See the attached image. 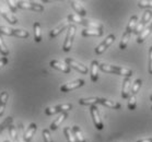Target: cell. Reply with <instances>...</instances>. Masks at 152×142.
I'll use <instances>...</instances> for the list:
<instances>
[{
  "mask_svg": "<svg viewBox=\"0 0 152 142\" xmlns=\"http://www.w3.org/2000/svg\"><path fill=\"white\" fill-rule=\"evenodd\" d=\"M69 26H70V22H64V23H61V24H59L57 28H55L54 30L50 31V33H49V37L55 38L56 36H58L62 31H65V30H66L67 28H69Z\"/></svg>",
  "mask_w": 152,
  "mask_h": 142,
  "instance_id": "11",
  "label": "cell"
},
{
  "mask_svg": "<svg viewBox=\"0 0 152 142\" xmlns=\"http://www.w3.org/2000/svg\"><path fill=\"white\" fill-rule=\"evenodd\" d=\"M72 131H73V135H75V137H76V139H77V142H86V139H84L82 132H81V130H80V128L78 126H73Z\"/></svg>",
  "mask_w": 152,
  "mask_h": 142,
  "instance_id": "26",
  "label": "cell"
},
{
  "mask_svg": "<svg viewBox=\"0 0 152 142\" xmlns=\"http://www.w3.org/2000/svg\"><path fill=\"white\" fill-rule=\"evenodd\" d=\"M83 19L82 17H80V15H78V14H69L68 15V21L69 22H76V23H79V24H81L83 22Z\"/></svg>",
  "mask_w": 152,
  "mask_h": 142,
  "instance_id": "33",
  "label": "cell"
},
{
  "mask_svg": "<svg viewBox=\"0 0 152 142\" xmlns=\"http://www.w3.org/2000/svg\"><path fill=\"white\" fill-rule=\"evenodd\" d=\"M115 42V35L114 34H110L107 36L105 39H104L103 42L101 43L100 45L97 46L96 48H95V52H96L97 55H101V54H103L105 50H106L110 46Z\"/></svg>",
  "mask_w": 152,
  "mask_h": 142,
  "instance_id": "6",
  "label": "cell"
},
{
  "mask_svg": "<svg viewBox=\"0 0 152 142\" xmlns=\"http://www.w3.org/2000/svg\"><path fill=\"white\" fill-rule=\"evenodd\" d=\"M0 34H4L8 36H13V28H9L7 26H0Z\"/></svg>",
  "mask_w": 152,
  "mask_h": 142,
  "instance_id": "35",
  "label": "cell"
},
{
  "mask_svg": "<svg viewBox=\"0 0 152 142\" xmlns=\"http://www.w3.org/2000/svg\"><path fill=\"white\" fill-rule=\"evenodd\" d=\"M84 85V80L78 79L75 80V81H71L69 83H66L60 87V91L64 92V93H67V92H70L72 90H76V89H79V87H83Z\"/></svg>",
  "mask_w": 152,
  "mask_h": 142,
  "instance_id": "7",
  "label": "cell"
},
{
  "mask_svg": "<svg viewBox=\"0 0 152 142\" xmlns=\"http://www.w3.org/2000/svg\"><path fill=\"white\" fill-rule=\"evenodd\" d=\"M76 25L70 24V26L68 28V33H67L66 39L64 42V45H62V50L64 52H70L71 48H72V43L73 39H75V35H76Z\"/></svg>",
  "mask_w": 152,
  "mask_h": 142,
  "instance_id": "1",
  "label": "cell"
},
{
  "mask_svg": "<svg viewBox=\"0 0 152 142\" xmlns=\"http://www.w3.org/2000/svg\"><path fill=\"white\" fill-rule=\"evenodd\" d=\"M64 133H65V135H66L68 142H77V139H76V137H75V135H73L72 129L70 128V127H65V129H64Z\"/></svg>",
  "mask_w": 152,
  "mask_h": 142,
  "instance_id": "25",
  "label": "cell"
},
{
  "mask_svg": "<svg viewBox=\"0 0 152 142\" xmlns=\"http://www.w3.org/2000/svg\"><path fill=\"white\" fill-rule=\"evenodd\" d=\"M90 113H91V116L93 118V122H94V126H95V128L97 130H102L104 128V125H103V121L101 119L100 117V113H99V108L93 105V106H90Z\"/></svg>",
  "mask_w": 152,
  "mask_h": 142,
  "instance_id": "5",
  "label": "cell"
},
{
  "mask_svg": "<svg viewBox=\"0 0 152 142\" xmlns=\"http://www.w3.org/2000/svg\"><path fill=\"white\" fill-rule=\"evenodd\" d=\"M151 109H152V106H151Z\"/></svg>",
  "mask_w": 152,
  "mask_h": 142,
  "instance_id": "46",
  "label": "cell"
},
{
  "mask_svg": "<svg viewBox=\"0 0 152 142\" xmlns=\"http://www.w3.org/2000/svg\"><path fill=\"white\" fill-rule=\"evenodd\" d=\"M43 138H44V142H53V138L48 129H44L43 130Z\"/></svg>",
  "mask_w": 152,
  "mask_h": 142,
  "instance_id": "36",
  "label": "cell"
},
{
  "mask_svg": "<svg viewBox=\"0 0 152 142\" xmlns=\"http://www.w3.org/2000/svg\"><path fill=\"white\" fill-rule=\"evenodd\" d=\"M13 36L20 38H28L30 34L28 31H24V30H13Z\"/></svg>",
  "mask_w": 152,
  "mask_h": 142,
  "instance_id": "31",
  "label": "cell"
},
{
  "mask_svg": "<svg viewBox=\"0 0 152 142\" xmlns=\"http://www.w3.org/2000/svg\"><path fill=\"white\" fill-rule=\"evenodd\" d=\"M22 142H25V141H24V140H23V141H22Z\"/></svg>",
  "mask_w": 152,
  "mask_h": 142,
  "instance_id": "44",
  "label": "cell"
},
{
  "mask_svg": "<svg viewBox=\"0 0 152 142\" xmlns=\"http://www.w3.org/2000/svg\"><path fill=\"white\" fill-rule=\"evenodd\" d=\"M4 142H10V141H9V140H6V141H4Z\"/></svg>",
  "mask_w": 152,
  "mask_h": 142,
  "instance_id": "43",
  "label": "cell"
},
{
  "mask_svg": "<svg viewBox=\"0 0 152 142\" xmlns=\"http://www.w3.org/2000/svg\"><path fill=\"white\" fill-rule=\"evenodd\" d=\"M1 14H2V17H4L10 24H17L18 23V19L14 17L13 14L8 13V12H6V11H2V13Z\"/></svg>",
  "mask_w": 152,
  "mask_h": 142,
  "instance_id": "29",
  "label": "cell"
},
{
  "mask_svg": "<svg viewBox=\"0 0 152 142\" xmlns=\"http://www.w3.org/2000/svg\"><path fill=\"white\" fill-rule=\"evenodd\" d=\"M137 25H138V17H137V15H132V17H130V20H129V23H128L127 28H126L125 31L129 32V33H132V32L136 30Z\"/></svg>",
  "mask_w": 152,
  "mask_h": 142,
  "instance_id": "21",
  "label": "cell"
},
{
  "mask_svg": "<svg viewBox=\"0 0 152 142\" xmlns=\"http://www.w3.org/2000/svg\"><path fill=\"white\" fill-rule=\"evenodd\" d=\"M151 26H152V23H151Z\"/></svg>",
  "mask_w": 152,
  "mask_h": 142,
  "instance_id": "45",
  "label": "cell"
},
{
  "mask_svg": "<svg viewBox=\"0 0 152 142\" xmlns=\"http://www.w3.org/2000/svg\"><path fill=\"white\" fill-rule=\"evenodd\" d=\"M12 120H13V119H12V117H8L7 119H6V120H4V122L0 125V131H2V130L6 128V127H10Z\"/></svg>",
  "mask_w": 152,
  "mask_h": 142,
  "instance_id": "37",
  "label": "cell"
},
{
  "mask_svg": "<svg viewBox=\"0 0 152 142\" xmlns=\"http://www.w3.org/2000/svg\"><path fill=\"white\" fill-rule=\"evenodd\" d=\"M150 100H151V102H152V92H151V95H150Z\"/></svg>",
  "mask_w": 152,
  "mask_h": 142,
  "instance_id": "42",
  "label": "cell"
},
{
  "mask_svg": "<svg viewBox=\"0 0 152 142\" xmlns=\"http://www.w3.org/2000/svg\"><path fill=\"white\" fill-rule=\"evenodd\" d=\"M130 35H132V33H129V32L125 31L124 35H123V37H121V43H119V48L123 49V50L127 48L128 42H129V38H130Z\"/></svg>",
  "mask_w": 152,
  "mask_h": 142,
  "instance_id": "24",
  "label": "cell"
},
{
  "mask_svg": "<svg viewBox=\"0 0 152 142\" xmlns=\"http://www.w3.org/2000/svg\"><path fill=\"white\" fill-rule=\"evenodd\" d=\"M136 106H137V100H136V95H130L129 100H128V108L130 111H135Z\"/></svg>",
  "mask_w": 152,
  "mask_h": 142,
  "instance_id": "34",
  "label": "cell"
},
{
  "mask_svg": "<svg viewBox=\"0 0 152 142\" xmlns=\"http://www.w3.org/2000/svg\"><path fill=\"white\" fill-rule=\"evenodd\" d=\"M65 63L69 67H72L73 69H76L77 71H79L80 73H82V74H86V73L89 72V69H88L86 66H83L82 63H78V61H76V60L72 58H66Z\"/></svg>",
  "mask_w": 152,
  "mask_h": 142,
  "instance_id": "8",
  "label": "cell"
},
{
  "mask_svg": "<svg viewBox=\"0 0 152 142\" xmlns=\"http://www.w3.org/2000/svg\"><path fill=\"white\" fill-rule=\"evenodd\" d=\"M8 6L10 8V10L12 13H14L18 9V1H13V0H9L8 1Z\"/></svg>",
  "mask_w": 152,
  "mask_h": 142,
  "instance_id": "38",
  "label": "cell"
},
{
  "mask_svg": "<svg viewBox=\"0 0 152 142\" xmlns=\"http://www.w3.org/2000/svg\"><path fill=\"white\" fill-rule=\"evenodd\" d=\"M141 84H142V81L140 79L135 80V81H134V83H132L130 95H136V94L138 93V91L140 90V87H141Z\"/></svg>",
  "mask_w": 152,
  "mask_h": 142,
  "instance_id": "28",
  "label": "cell"
},
{
  "mask_svg": "<svg viewBox=\"0 0 152 142\" xmlns=\"http://www.w3.org/2000/svg\"><path fill=\"white\" fill-rule=\"evenodd\" d=\"M138 6L139 8H143V9H148V10H151L152 8V0H140L138 1Z\"/></svg>",
  "mask_w": 152,
  "mask_h": 142,
  "instance_id": "32",
  "label": "cell"
},
{
  "mask_svg": "<svg viewBox=\"0 0 152 142\" xmlns=\"http://www.w3.org/2000/svg\"><path fill=\"white\" fill-rule=\"evenodd\" d=\"M18 8L21 9H26V10H32L35 12H43L44 7L39 4L32 2V1H18Z\"/></svg>",
  "mask_w": 152,
  "mask_h": 142,
  "instance_id": "4",
  "label": "cell"
},
{
  "mask_svg": "<svg viewBox=\"0 0 152 142\" xmlns=\"http://www.w3.org/2000/svg\"><path fill=\"white\" fill-rule=\"evenodd\" d=\"M81 34L84 37H86V36H102L103 31L102 30H95V28H84Z\"/></svg>",
  "mask_w": 152,
  "mask_h": 142,
  "instance_id": "18",
  "label": "cell"
},
{
  "mask_svg": "<svg viewBox=\"0 0 152 142\" xmlns=\"http://www.w3.org/2000/svg\"><path fill=\"white\" fill-rule=\"evenodd\" d=\"M0 52L4 55V57H7L9 55V48L7 47V45L4 44V39L1 37V34H0Z\"/></svg>",
  "mask_w": 152,
  "mask_h": 142,
  "instance_id": "30",
  "label": "cell"
},
{
  "mask_svg": "<svg viewBox=\"0 0 152 142\" xmlns=\"http://www.w3.org/2000/svg\"><path fill=\"white\" fill-rule=\"evenodd\" d=\"M118 76H124L125 78H130L132 76V71L130 69H126V68H121V67H116Z\"/></svg>",
  "mask_w": 152,
  "mask_h": 142,
  "instance_id": "27",
  "label": "cell"
},
{
  "mask_svg": "<svg viewBox=\"0 0 152 142\" xmlns=\"http://www.w3.org/2000/svg\"><path fill=\"white\" fill-rule=\"evenodd\" d=\"M49 65H50L52 68H55V69L59 70V71H61L64 73H70V71H71V68L66 63H61L59 60H52Z\"/></svg>",
  "mask_w": 152,
  "mask_h": 142,
  "instance_id": "9",
  "label": "cell"
},
{
  "mask_svg": "<svg viewBox=\"0 0 152 142\" xmlns=\"http://www.w3.org/2000/svg\"><path fill=\"white\" fill-rule=\"evenodd\" d=\"M36 129H37L36 124H34V122L30 124V126L28 127V129H26V131H25V133H24L23 140H24L25 142H31L32 138H33V135H34L35 131H36Z\"/></svg>",
  "mask_w": 152,
  "mask_h": 142,
  "instance_id": "12",
  "label": "cell"
},
{
  "mask_svg": "<svg viewBox=\"0 0 152 142\" xmlns=\"http://www.w3.org/2000/svg\"><path fill=\"white\" fill-rule=\"evenodd\" d=\"M129 90H130V78H125L123 81V89H121L123 98H127L129 96Z\"/></svg>",
  "mask_w": 152,
  "mask_h": 142,
  "instance_id": "15",
  "label": "cell"
},
{
  "mask_svg": "<svg viewBox=\"0 0 152 142\" xmlns=\"http://www.w3.org/2000/svg\"><path fill=\"white\" fill-rule=\"evenodd\" d=\"M137 142H152V138H147V139H142V140H139Z\"/></svg>",
  "mask_w": 152,
  "mask_h": 142,
  "instance_id": "41",
  "label": "cell"
},
{
  "mask_svg": "<svg viewBox=\"0 0 152 142\" xmlns=\"http://www.w3.org/2000/svg\"><path fill=\"white\" fill-rule=\"evenodd\" d=\"M72 108V104H61L58 106H53V107H47L45 109V114L47 116H52V115L58 114V113H68Z\"/></svg>",
  "mask_w": 152,
  "mask_h": 142,
  "instance_id": "3",
  "label": "cell"
},
{
  "mask_svg": "<svg viewBox=\"0 0 152 142\" xmlns=\"http://www.w3.org/2000/svg\"><path fill=\"white\" fill-rule=\"evenodd\" d=\"M7 63H8L7 57H2V58H0V68H2L4 66H6Z\"/></svg>",
  "mask_w": 152,
  "mask_h": 142,
  "instance_id": "40",
  "label": "cell"
},
{
  "mask_svg": "<svg viewBox=\"0 0 152 142\" xmlns=\"http://www.w3.org/2000/svg\"><path fill=\"white\" fill-rule=\"evenodd\" d=\"M100 103V97H89V98H80L79 104L84 106H93Z\"/></svg>",
  "mask_w": 152,
  "mask_h": 142,
  "instance_id": "17",
  "label": "cell"
},
{
  "mask_svg": "<svg viewBox=\"0 0 152 142\" xmlns=\"http://www.w3.org/2000/svg\"><path fill=\"white\" fill-rule=\"evenodd\" d=\"M8 97H9L8 92H6V91L1 92V94H0V116L4 115V107H6V104H7Z\"/></svg>",
  "mask_w": 152,
  "mask_h": 142,
  "instance_id": "20",
  "label": "cell"
},
{
  "mask_svg": "<svg viewBox=\"0 0 152 142\" xmlns=\"http://www.w3.org/2000/svg\"><path fill=\"white\" fill-rule=\"evenodd\" d=\"M100 104H102L105 107H108L111 109H121V105L117 102H114V100H106V98H100Z\"/></svg>",
  "mask_w": 152,
  "mask_h": 142,
  "instance_id": "14",
  "label": "cell"
},
{
  "mask_svg": "<svg viewBox=\"0 0 152 142\" xmlns=\"http://www.w3.org/2000/svg\"><path fill=\"white\" fill-rule=\"evenodd\" d=\"M99 69H100V63L96 60H93L91 63V69H90V73H91V81L92 82H96L99 80Z\"/></svg>",
  "mask_w": 152,
  "mask_h": 142,
  "instance_id": "10",
  "label": "cell"
},
{
  "mask_svg": "<svg viewBox=\"0 0 152 142\" xmlns=\"http://www.w3.org/2000/svg\"><path fill=\"white\" fill-rule=\"evenodd\" d=\"M151 17H152V11L151 10H145V13L142 14L141 21L139 22L138 25H137V28H136V30L134 31V34L138 35V36L141 34L142 31L145 30V26L147 25V23L151 21Z\"/></svg>",
  "mask_w": 152,
  "mask_h": 142,
  "instance_id": "2",
  "label": "cell"
},
{
  "mask_svg": "<svg viewBox=\"0 0 152 142\" xmlns=\"http://www.w3.org/2000/svg\"><path fill=\"white\" fill-rule=\"evenodd\" d=\"M149 73L152 74V46L149 48Z\"/></svg>",
  "mask_w": 152,
  "mask_h": 142,
  "instance_id": "39",
  "label": "cell"
},
{
  "mask_svg": "<svg viewBox=\"0 0 152 142\" xmlns=\"http://www.w3.org/2000/svg\"><path fill=\"white\" fill-rule=\"evenodd\" d=\"M82 25L86 26L88 28H95V30H102L103 28V25L101 24L100 22H93V21H89V20H83V22L81 23Z\"/></svg>",
  "mask_w": 152,
  "mask_h": 142,
  "instance_id": "22",
  "label": "cell"
},
{
  "mask_svg": "<svg viewBox=\"0 0 152 142\" xmlns=\"http://www.w3.org/2000/svg\"><path fill=\"white\" fill-rule=\"evenodd\" d=\"M67 117H68V113H62V114H60V116H58V117L56 118L55 120L52 122V125H50V128L49 129H50V130H56L59 126L61 125V122L65 120Z\"/></svg>",
  "mask_w": 152,
  "mask_h": 142,
  "instance_id": "16",
  "label": "cell"
},
{
  "mask_svg": "<svg viewBox=\"0 0 152 142\" xmlns=\"http://www.w3.org/2000/svg\"><path fill=\"white\" fill-rule=\"evenodd\" d=\"M70 4H71V7L73 8V10L76 11L78 15H80V17H82L86 15V10L83 8V6L80 4L79 1L72 0V1H70Z\"/></svg>",
  "mask_w": 152,
  "mask_h": 142,
  "instance_id": "13",
  "label": "cell"
},
{
  "mask_svg": "<svg viewBox=\"0 0 152 142\" xmlns=\"http://www.w3.org/2000/svg\"><path fill=\"white\" fill-rule=\"evenodd\" d=\"M152 32V26L151 25H149V26H147V28H145V30L142 31V33L138 36V38H137V43H139V44H141V43H143L147 39V38L149 37V35L151 34Z\"/></svg>",
  "mask_w": 152,
  "mask_h": 142,
  "instance_id": "19",
  "label": "cell"
},
{
  "mask_svg": "<svg viewBox=\"0 0 152 142\" xmlns=\"http://www.w3.org/2000/svg\"><path fill=\"white\" fill-rule=\"evenodd\" d=\"M34 41L36 43H39L42 41V30H41V24L38 22H35L34 25Z\"/></svg>",
  "mask_w": 152,
  "mask_h": 142,
  "instance_id": "23",
  "label": "cell"
}]
</instances>
